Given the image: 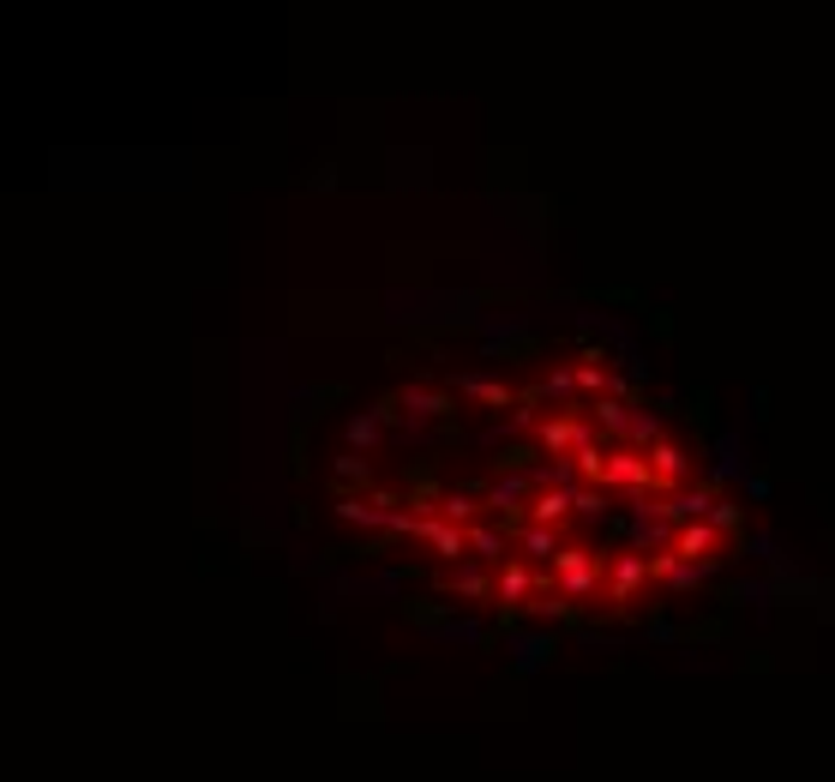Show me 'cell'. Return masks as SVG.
Listing matches in <instances>:
<instances>
[{
  "instance_id": "obj_1",
  "label": "cell",
  "mask_w": 835,
  "mask_h": 782,
  "mask_svg": "<svg viewBox=\"0 0 835 782\" xmlns=\"http://www.w3.org/2000/svg\"><path fill=\"white\" fill-rule=\"evenodd\" d=\"M554 578L571 602H607V554L584 548V542H565V554L554 560Z\"/></svg>"
},
{
  "instance_id": "obj_2",
  "label": "cell",
  "mask_w": 835,
  "mask_h": 782,
  "mask_svg": "<svg viewBox=\"0 0 835 782\" xmlns=\"http://www.w3.org/2000/svg\"><path fill=\"white\" fill-rule=\"evenodd\" d=\"M649 584H655L649 578V554H637V548L607 554V608H632V602H644Z\"/></svg>"
},
{
  "instance_id": "obj_3",
  "label": "cell",
  "mask_w": 835,
  "mask_h": 782,
  "mask_svg": "<svg viewBox=\"0 0 835 782\" xmlns=\"http://www.w3.org/2000/svg\"><path fill=\"white\" fill-rule=\"evenodd\" d=\"M535 584H541V566H529V560H505L494 572V608L499 614H524L535 602Z\"/></svg>"
},
{
  "instance_id": "obj_4",
  "label": "cell",
  "mask_w": 835,
  "mask_h": 782,
  "mask_svg": "<svg viewBox=\"0 0 835 782\" xmlns=\"http://www.w3.org/2000/svg\"><path fill=\"white\" fill-rule=\"evenodd\" d=\"M402 416L439 422V416H451V397L434 392V386H402L397 397H385V404H379V422H402Z\"/></svg>"
},
{
  "instance_id": "obj_5",
  "label": "cell",
  "mask_w": 835,
  "mask_h": 782,
  "mask_svg": "<svg viewBox=\"0 0 835 782\" xmlns=\"http://www.w3.org/2000/svg\"><path fill=\"white\" fill-rule=\"evenodd\" d=\"M397 512H402L397 494H342L337 499V518L342 524H361V529H391Z\"/></svg>"
},
{
  "instance_id": "obj_6",
  "label": "cell",
  "mask_w": 835,
  "mask_h": 782,
  "mask_svg": "<svg viewBox=\"0 0 835 782\" xmlns=\"http://www.w3.org/2000/svg\"><path fill=\"white\" fill-rule=\"evenodd\" d=\"M667 548H674L679 560H692V566H715V560H722V548H727V536H722V529H715L709 518L704 524H679L674 529V542H667Z\"/></svg>"
},
{
  "instance_id": "obj_7",
  "label": "cell",
  "mask_w": 835,
  "mask_h": 782,
  "mask_svg": "<svg viewBox=\"0 0 835 782\" xmlns=\"http://www.w3.org/2000/svg\"><path fill=\"white\" fill-rule=\"evenodd\" d=\"M649 469H655V488H662V499H667V494H679L685 482H692V452H685L679 439L662 434L649 446Z\"/></svg>"
},
{
  "instance_id": "obj_8",
  "label": "cell",
  "mask_w": 835,
  "mask_h": 782,
  "mask_svg": "<svg viewBox=\"0 0 835 782\" xmlns=\"http://www.w3.org/2000/svg\"><path fill=\"white\" fill-rule=\"evenodd\" d=\"M577 518V488H535L524 524H541V529H565Z\"/></svg>"
},
{
  "instance_id": "obj_9",
  "label": "cell",
  "mask_w": 835,
  "mask_h": 782,
  "mask_svg": "<svg viewBox=\"0 0 835 782\" xmlns=\"http://www.w3.org/2000/svg\"><path fill=\"white\" fill-rule=\"evenodd\" d=\"M517 560H529V566H554L565 554V529H541V524H517Z\"/></svg>"
},
{
  "instance_id": "obj_10",
  "label": "cell",
  "mask_w": 835,
  "mask_h": 782,
  "mask_svg": "<svg viewBox=\"0 0 835 782\" xmlns=\"http://www.w3.org/2000/svg\"><path fill=\"white\" fill-rule=\"evenodd\" d=\"M445 596H475V602H494V566H445L439 578H434Z\"/></svg>"
},
{
  "instance_id": "obj_11",
  "label": "cell",
  "mask_w": 835,
  "mask_h": 782,
  "mask_svg": "<svg viewBox=\"0 0 835 782\" xmlns=\"http://www.w3.org/2000/svg\"><path fill=\"white\" fill-rule=\"evenodd\" d=\"M649 578L662 584V590H674V596H679V590H697V584H704V566L679 560L674 548H655V554H649Z\"/></svg>"
},
{
  "instance_id": "obj_12",
  "label": "cell",
  "mask_w": 835,
  "mask_h": 782,
  "mask_svg": "<svg viewBox=\"0 0 835 782\" xmlns=\"http://www.w3.org/2000/svg\"><path fill=\"white\" fill-rule=\"evenodd\" d=\"M589 409V422H595V434L607 439V446H625L632 439V409H625V397H602V404H584Z\"/></svg>"
},
{
  "instance_id": "obj_13",
  "label": "cell",
  "mask_w": 835,
  "mask_h": 782,
  "mask_svg": "<svg viewBox=\"0 0 835 782\" xmlns=\"http://www.w3.org/2000/svg\"><path fill=\"white\" fill-rule=\"evenodd\" d=\"M457 392L475 397V404H487V409H517V404H524V392H517V386H505V379H481V374H469Z\"/></svg>"
},
{
  "instance_id": "obj_14",
  "label": "cell",
  "mask_w": 835,
  "mask_h": 782,
  "mask_svg": "<svg viewBox=\"0 0 835 782\" xmlns=\"http://www.w3.org/2000/svg\"><path fill=\"white\" fill-rule=\"evenodd\" d=\"M607 452H614L607 439H589V446L571 457V464H577V482H584V488H607Z\"/></svg>"
},
{
  "instance_id": "obj_15",
  "label": "cell",
  "mask_w": 835,
  "mask_h": 782,
  "mask_svg": "<svg viewBox=\"0 0 835 782\" xmlns=\"http://www.w3.org/2000/svg\"><path fill=\"white\" fill-rule=\"evenodd\" d=\"M487 506H494V512H505V506H529V499H535V482H517V476H505V482H487Z\"/></svg>"
},
{
  "instance_id": "obj_16",
  "label": "cell",
  "mask_w": 835,
  "mask_h": 782,
  "mask_svg": "<svg viewBox=\"0 0 835 782\" xmlns=\"http://www.w3.org/2000/svg\"><path fill=\"white\" fill-rule=\"evenodd\" d=\"M337 488H372V464L367 457H337Z\"/></svg>"
},
{
  "instance_id": "obj_17",
  "label": "cell",
  "mask_w": 835,
  "mask_h": 782,
  "mask_svg": "<svg viewBox=\"0 0 835 782\" xmlns=\"http://www.w3.org/2000/svg\"><path fill=\"white\" fill-rule=\"evenodd\" d=\"M709 524L722 529V536H734L739 529V506H727V499H715V512H709Z\"/></svg>"
},
{
  "instance_id": "obj_18",
  "label": "cell",
  "mask_w": 835,
  "mask_h": 782,
  "mask_svg": "<svg viewBox=\"0 0 835 782\" xmlns=\"http://www.w3.org/2000/svg\"><path fill=\"white\" fill-rule=\"evenodd\" d=\"M607 506V488H577V518H584V512H602Z\"/></svg>"
},
{
  "instance_id": "obj_19",
  "label": "cell",
  "mask_w": 835,
  "mask_h": 782,
  "mask_svg": "<svg viewBox=\"0 0 835 782\" xmlns=\"http://www.w3.org/2000/svg\"><path fill=\"white\" fill-rule=\"evenodd\" d=\"M349 439L355 446H372V439H379V422H349Z\"/></svg>"
}]
</instances>
